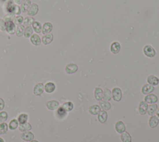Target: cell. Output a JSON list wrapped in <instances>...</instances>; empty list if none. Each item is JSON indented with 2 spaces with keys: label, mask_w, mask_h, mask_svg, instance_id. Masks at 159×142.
<instances>
[{
  "label": "cell",
  "mask_w": 159,
  "mask_h": 142,
  "mask_svg": "<svg viewBox=\"0 0 159 142\" xmlns=\"http://www.w3.org/2000/svg\"><path fill=\"white\" fill-rule=\"evenodd\" d=\"M144 101L147 103H156L158 101V97L156 95L154 94H150L148 95H146L144 98Z\"/></svg>",
  "instance_id": "cell-10"
},
{
  "label": "cell",
  "mask_w": 159,
  "mask_h": 142,
  "mask_svg": "<svg viewBox=\"0 0 159 142\" xmlns=\"http://www.w3.org/2000/svg\"><path fill=\"white\" fill-rule=\"evenodd\" d=\"M121 140L123 142H131L132 141V137L129 133L127 132H124L121 135Z\"/></svg>",
  "instance_id": "cell-27"
},
{
  "label": "cell",
  "mask_w": 159,
  "mask_h": 142,
  "mask_svg": "<svg viewBox=\"0 0 159 142\" xmlns=\"http://www.w3.org/2000/svg\"><path fill=\"white\" fill-rule=\"evenodd\" d=\"M8 130V124L5 122L0 123V135H5Z\"/></svg>",
  "instance_id": "cell-38"
},
{
  "label": "cell",
  "mask_w": 159,
  "mask_h": 142,
  "mask_svg": "<svg viewBox=\"0 0 159 142\" xmlns=\"http://www.w3.org/2000/svg\"><path fill=\"white\" fill-rule=\"evenodd\" d=\"M94 96L97 101H101L103 97V90L102 89L99 88V87H96L94 91Z\"/></svg>",
  "instance_id": "cell-22"
},
{
  "label": "cell",
  "mask_w": 159,
  "mask_h": 142,
  "mask_svg": "<svg viewBox=\"0 0 159 142\" xmlns=\"http://www.w3.org/2000/svg\"><path fill=\"white\" fill-rule=\"evenodd\" d=\"M156 116H157V117L159 119V108H157V111H156Z\"/></svg>",
  "instance_id": "cell-45"
},
{
  "label": "cell",
  "mask_w": 159,
  "mask_h": 142,
  "mask_svg": "<svg viewBox=\"0 0 159 142\" xmlns=\"http://www.w3.org/2000/svg\"><path fill=\"white\" fill-rule=\"evenodd\" d=\"M8 10L10 13L14 14V15H20L21 13L20 6L17 5H11L8 8Z\"/></svg>",
  "instance_id": "cell-11"
},
{
  "label": "cell",
  "mask_w": 159,
  "mask_h": 142,
  "mask_svg": "<svg viewBox=\"0 0 159 142\" xmlns=\"http://www.w3.org/2000/svg\"><path fill=\"white\" fill-rule=\"evenodd\" d=\"M0 31H6V22L1 18H0Z\"/></svg>",
  "instance_id": "cell-42"
},
{
  "label": "cell",
  "mask_w": 159,
  "mask_h": 142,
  "mask_svg": "<svg viewBox=\"0 0 159 142\" xmlns=\"http://www.w3.org/2000/svg\"><path fill=\"white\" fill-rule=\"evenodd\" d=\"M147 81L149 84L153 86H156L158 85L159 83V79L156 76H153V75H150L147 79Z\"/></svg>",
  "instance_id": "cell-21"
},
{
  "label": "cell",
  "mask_w": 159,
  "mask_h": 142,
  "mask_svg": "<svg viewBox=\"0 0 159 142\" xmlns=\"http://www.w3.org/2000/svg\"><path fill=\"white\" fill-rule=\"evenodd\" d=\"M157 108H158V105L156 103H153V104H151V105H149L147 111V114L150 116L154 115V114L156 113Z\"/></svg>",
  "instance_id": "cell-26"
},
{
  "label": "cell",
  "mask_w": 159,
  "mask_h": 142,
  "mask_svg": "<svg viewBox=\"0 0 159 142\" xmlns=\"http://www.w3.org/2000/svg\"><path fill=\"white\" fill-rule=\"evenodd\" d=\"M103 99L104 101H110L112 99L111 91L109 89H106L103 91Z\"/></svg>",
  "instance_id": "cell-31"
},
{
  "label": "cell",
  "mask_w": 159,
  "mask_h": 142,
  "mask_svg": "<svg viewBox=\"0 0 159 142\" xmlns=\"http://www.w3.org/2000/svg\"><path fill=\"white\" fill-rule=\"evenodd\" d=\"M57 115L58 116V117L64 118L66 116V115H67V112H66L64 108H62V107H58L57 110Z\"/></svg>",
  "instance_id": "cell-37"
},
{
  "label": "cell",
  "mask_w": 159,
  "mask_h": 142,
  "mask_svg": "<svg viewBox=\"0 0 159 142\" xmlns=\"http://www.w3.org/2000/svg\"><path fill=\"white\" fill-rule=\"evenodd\" d=\"M24 29L25 26L23 24H21L16 27V35L18 37H21L23 36L24 34Z\"/></svg>",
  "instance_id": "cell-35"
},
{
  "label": "cell",
  "mask_w": 159,
  "mask_h": 142,
  "mask_svg": "<svg viewBox=\"0 0 159 142\" xmlns=\"http://www.w3.org/2000/svg\"><path fill=\"white\" fill-rule=\"evenodd\" d=\"M31 1L30 0H25V1L21 5V12H27L28 11L29 7L31 5Z\"/></svg>",
  "instance_id": "cell-23"
},
{
  "label": "cell",
  "mask_w": 159,
  "mask_h": 142,
  "mask_svg": "<svg viewBox=\"0 0 159 142\" xmlns=\"http://www.w3.org/2000/svg\"><path fill=\"white\" fill-rule=\"evenodd\" d=\"M112 99L115 102H120L122 99V90L119 87H114L111 92Z\"/></svg>",
  "instance_id": "cell-1"
},
{
  "label": "cell",
  "mask_w": 159,
  "mask_h": 142,
  "mask_svg": "<svg viewBox=\"0 0 159 142\" xmlns=\"http://www.w3.org/2000/svg\"><path fill=\"white\" fill-rule=\"evenodd\" d=\"M99 105L103 110H109L111 107V103L108 101H100L99 102Z\"/></svg>",
  "instance_id": "cell-29"
},
{
  "label": "cell",
  "mask_w": 159,
  "mask_h": 142,
  "mask_svg": "<svg viewBox=\"0 0 159 142\" xmlns=\"http://www.w3.org/2000/svg\"><path fill=\"white\" fill-rule=\"evenodd\" d=\"M143 52L145 56L150 58L154 57L156 55V51H155L154 48L150 45H145L143 49Z\"/></svg>",
  "instance_id": "cell-2"
},
{
  "label": "cell",
  "mask_w": 159,
  "mask_h": 142,
  "mask_svg": "<svg viewBox=\"0 0 159 142\" xmlns=\"http://www.w3.org/2000/svg\"><path fill=\"white\" fill-rule=\"evenodd\" d=\"M33 32H34V30H33V28L31 26H26L24 29L23 36L26 38H29L33 34Z\"/></svg>",
  "instance_id": "cell-28"
},
{
  "label": "cell",
  "mask_w": 159,
  "mask_h": 142,
  "mask_svg": "<svg viewBox=\"0 0 159 142\" xmlns=\"http://www.w3.org/2000/svg\"><path fill=\"white\" fill-rule=\"evenodd\" d=\"M78 70V65L77 64H73V63H71V64L66 65L65 68V72L67 74H75V72H77Z\"/></svg>",
  "instance_id": "cell-4"
},
{
  "label": "cell",
  "mask_w": 159,
  "mask_h": 142,
  "mask_svg": "<svg viewBox=\"0 0 159 142\" xmlns=\"http://www.w3.org/2000/svg\"><path fill=\"white\" fill-rule=\"evenodd\" d=\"M60 103L58 101H55V100H52V101H48L46 103V107L50 110H55L59 107Z\"/></svg>",
  "instance_id": "cell-12"
},
{
  "label": "cell",
  "mask_w": 159,
  "mask_h": 142,
  "mask_svg": "<svg viewBox=\"0 0 159 142\" xmlns=\"http://www.w3.org/2000/svg\"><path fill=\"white\" fill-rule=\"evenodd\" d=\"M16 30V26L15 24L12 22H7L6 23V31L10 35H13L15 34Z\"/></svg>",
  "instance_id": "cell-6"
},
{
  "label": "cell",
  "mask_w": 159,
  "mask_h": 142,
  "mask_svg": "<svg viewBox=\"0 0 159 142\" xmlns=\"http://www.w3.org/2000/svg\"><path fill=\"white\" fill-rule=\"evenodd\" d=\"M148 103H146L145 101H141L139 105V112L142 115H144L147 114V108H148Z\"/></svg>",
  "instance_id": "cell-16"
},
{
  "label": "cell",
  "mask_w": 159,
  "mask_h": 142,
  "mask_svg": "<svg viewBox=\"0 0 159 142\" xmlns=\"http://www.w3.org/2000/svg\"><path fill=\"white\" fill-rule=\"evenodd\" d=\"M56 85L52 82H47L44 85V90L46 93L52 94L56 90Z\"/></svg>",
  "instance_id": "cell-9"
},
{
  "label": "cell",
  "mask_w": 159,
  "mask_h": 142,
  "mask_svg": "<svg viewBox=\"0 0 159 142\" xmlns=\"http://www.w3.org/2000/svg\"><path fill=\"white\" fill-rule=\"evenodd\" d=\"M62 107L66 112H70L73 109V103L72 102H66Z\"/></svg>",
  "instance_id": "cell-33"
},
{
  "label": "cell",
  "mask_w": 159,
  "mask_h": 142,
  "mask_svg": "<svg viewBox=\"0 0 159 142\" xmlns=\"http://www.w3.org/2000/svg\"><path fill=\"white\" fill-rule=\"evenodd\" d=\"M32 27L33 28V30H34V31H35V32L37 33V34H40L42 32V24L40 22L36 21H35L34 23L32 24Z\"/></svg>",
  "instance_id": "cell-30"
},
{
  "label": "cell",
  "mask_w": 159,
  "mask_h": 142,
  "mask_svg": "<svg viewBox=\"0 0 159 142\" xmlns=\"http://www.w3.org/2000/svg\"><path fill=\"white\" fill-rule=\"evenodd\" d=\"M115 130L119 133H123L125 131V126L123 121H118L115 124Z\"/></svg>",
  "instance_id": "cell-17"
},
{
  "label": "cell",
  "mask_w": 159,
  "mask_h": 142,
  "mask_svg": "<svg viewBox=\"0 0 159 142\" xmlns=\"http://www.w3.org/2000/svg\"><path fill=\"white\" fill-rule=\"evenodd\" d=\"M5 103L2 98H0V110H3L5 108Z\"/></svg>",
  "instance_id": "cell-43"
},
{
  "label": "cell",
  "mask_w": 159,
  "mask_h": 142,
  "mask_svg": "<svg viewBox=\"0 0 159 142\" xmlns=\"http://www.w3.org/2000/svg\"><path fill=\"white\" fill-rule=\"evenodd\" d=\"M24 21L23 16L21 15H17L15 16V18L13 20V23L15 24L16 26H19V25L22 24Z\"/></svg>",
  "instance_id": "cell-39"
},
{
  "label": "cell",
  "mask_w": 159,
  "mask_h": 142,
  "mask_svg": "<svg viewBox=\"0 0 159 142\" xmlns=\"http://www.w3.org/2000/svg\"><path fill=\"white\" fill-rule=\"evenodd\" d=\"M53 40V35L51 33L45 34L41 38V41L43 44L48 45L51 44Z\"/></svg>",
  "instance_id": "cell-13"
},
{
  "label": "cell",
  "mask_w": 159,
  "mask_h": 142,
  "mask_svg": "<svg viewBox=\"0 0 159 142\" xmlns=\"http://www.w3.org/2000/svg\"><path fill=\"white\" fill-rule=\"evenodd\" d=\"M100 111H101V107L98 105H93L89 108L90 114L93 115H98Z\"/></svg>",
  "instance_id": "cell-24"
},
{
  "label": "cell",
  "mask_w": 159,
  "mask_h": 142,
  "mask_svg": "<svg viewBox=\"0 0 159 142\" xmlns=\"http://www.w3.org/2000/svg\"><path fill=\"white\" fill-rule=\"evenodd\" d=\"M20 136L21 138V139H23L24 141H31V140H32L34 139V133H32L30 131L22 132L21 133Z\"/></svg>",
  "instance_id": "cell-7"
},
{
  "label": "cell",
  "mask_w": 159,
  "mask_h": 142,
  "mask_svg": "<svg viewBox=\"0 0 159 142\" xmlns=\"http://www.w3.org/2000/svg\"><path fill=\"white\" fill-rule=\"evenodd\" d=\"M18 127H19L18 120L14 119L10 121V122L9 123V127H9V128L11 130H14L16 128H18Z\"/></svg>",
  "instance_id": "cell-34"
},
{
  "label": "cell",
  "mask_w": 159,
  "mask_h": 142,
  "mask_svg": "<svg viewBox=\"0 0 159 142\" xmlns=\"http://www.w3.org/2000/svg\"><path fill=\"white\" fill-rule=\"evenodd\" d=\"M154 90V87L150 84H145L142 87V93L144 95H148L153 92Z\"/></svg>",
  "instance_id": "cell-18"
},
{
  "label": "cell",
  "mask_w": 159,
  "mask_h": 142,
  "mask_svg": "<svg viewBox=\"0 0 159 142\" xmlns=\"http://www.w3.org/2000/svg\"><path fill=\"white\" fill-rule=\"evenodd\" d=\"M18 128L19 130L21 132L30 131L32 129V125L29 123L26 122L23 124H20V125L18 127Z\"/></svg>",
  "instance_id": "cell-25"
},
{
  "label": "cell",
  "mask_w": 159,
  "mask_h": 142,
  "mask_svg": "<svg viewBox=\"0 0 159 142\" xmlns=\"http://www.w3.org/2000/svg\"><path fill=\"white\" fill-rule=\"evenodd\" d=\"M29 142H39L37 140H31V141H29Z\"/></svg>",
  "instance_id": "cell-47"
},
{
  "label": "cell",
  "mask_w": 159,
  "mask_h": 142,
  "mask_svg": "<svg viewBox=\"0 0 159 142\" xmlns=\"http://www.w3.org/2000/svg\"><path fill=\"white\" fill-rule=\"evenodd\" d=\"M39 12V6L36 3H32L31 5L29 7L28 11H27V15L29 16H34L37 14Z\"/></svg>",
  "instance_id": "cell-3"
},
{
  "label": "cell",
  "mask_w": 159,
  "mask_h": 142,
  "mask_svg": "<svg viewBox=\"0 0 159 142\" xmlns=\"http://www.w3.org/2000/svg\"><path fill=\"white\" fill-rule=\"evenodd\" d=\"M0 142H5V141H4V140L2 139V138L0 137Z\"/></svg>",
  "instance_id": "cell-46"
},
{
  "label": "cell",
  "mask_w": 159,
  "mask_h": 142,
  "mask_svg": "<svg viewBox=\"0 0 159 142\" xmlns=\"http://www.w3.org/2000/svg\"><path fill=\"white\" fill-rule=\"evenodd\" d=\"M53 29V25L50 22H46L45 23L42 27V33L44 35L47 34H49V33H51Z\"/></svg>",
  "instance_id": "cell-8"
},
{
  "label": "cell",
  "mask_w": 159,
  "mask_h": 142,
  "mask_svg": "<svg viewBox=\"0 0 159 142\" xmlns=\"http://www.w3.org/2000/svg\"><path fill=\"white\" fill-rule=\"evenodd\" d=\"M44 91V85L42 83H38L34 87L33 93L35 95L40 96Z\"/></svg>",
  "instance_id": "cell-5"
},
{
  "label": "cell",
  "mask_w": 159,
  "mask_h": 142,
  "mask_svg": "<svg viewBox=\"0 0 159 142\" xmlns=\"http://www.w3.org/2000/svg\"><path fill=\"white\" fill-rule=\"evenodd\" d=\"M28 117H29V116L27 114H21V115H19L18 116V122L20 124H23V123H26V122H27Z\"/></svg>",
  "instance_id": "cell-36"
},
{
  "label": "cell",
  "mask_w": 159,
  "mask_h": 142,
  "mask_svg": "<svg viewBox=\"0 0 159 142\" xmlns=\"http://www.w3.org/2000/svg\"><path fill=\"white\" fill-rule=\"evenodd\" d=\"M30 41L32 43V44L35 45V46H39L42 43L41 38L40 37V36L37 34H32L30 37Z\"/></svg>",
  "instance_id": "cell-14"
},
{
  "label": "cell",
  "mask_w": 159,
  "mask_h": 142,
  "mask_svg": "<svg viewBox=\"0 0 159 142\" xmlns=\"http://www.w3.org/2000/svg\"><path fill=\"white\" fill-rule=\"evenodd\" d=\"M110 50H111V52L114 54L119 53L121 50V44H119V43H118V42L117 41L113 42V43H112L111 45Z\"/></svg>",
  "instance_id": "cell-20"
},
{
  "label": "cell",
  "mask_w": 159,
  "mask_h": 142,
  "mask_svg": "<svg viewBox=\"0 0 159 142\" xmlns=\"http://www.w3.org/2000/svg\"><path fill=\"white\" fill-rule=\"evenodd\" d=\"M159 123V119L156 115L151 116L149 120V125L150 127L154 128L157 127V125Z\"/></svg>",
  "instance_id": "cell-19"
},
{
  "label": "cell",
  "mask_w": 159,
  "mask_h": 142,
  "mask_svg": "<svg viewBox=\"0 0 159 142\" xmlns=\"http://www.w3.org/2000/svg\"><path fill=\"white\" fill-rule=\"evenodd\" d=\"M14 18H15V15L14 14H12L10 12V13H8V14H5V16H4L3 19L6 23L10 22V21L13 22V20H14Z\"/></svg>",
  "instance_id": "cell-40"
},
{
  "label": "cell",
  "mask_w": 159,
  "mask_h": 142,
  "mask_svg": "<svg viewBox=\"0 0 159 142\" xmlns=\"http://www.w3.org/2000/svg\"><path fill=\"white\" fill-rule=\"evenodd\" d=\"M35 21V19L33 17H31V16H27V17H26L24 18L23 21V25L24 26H31L34 22Z\"/></svg>",
  "instance_id": "cell-32"
},
{
  "label": "cell",
  "mask_w": 159,
  "mask_h": 142,
  "mask_svg": "<svg viewBox=\"0 0 159 142\" xmlns=\"http://www.w3.org/2000/svg\"><path fill=\"white\" fill-rule=\"evenodd\" d=\"M24 1H25V0H14V3H15L17 5H21V4H22Z\"/></svg>",
  "instance_id": "cell-44"
},
{
  "label": "cell",
  "mask_w": 159,
  "mask_h": 142,
  "mask_svg": "<svg viewBox=\"0 0 159 142\" xmlns=\"http://www.w3.org/2000/svg\"><path fill=\"white\" fill-rule=\"evenodd\" d=\"M8 117V115L7 112L5 111H3L0 112V123L5 122L7 120Z\"/></svg>",
  "instance_id": "cell-41"
},
{
  "label": "cell",
  "mask_w": 159,
  "mask_h": 142,
  "mask_svg": "<svg viewBox=\"0 0 159 142\" xmlns=\"http://www.w3.org/2000/svg\"><path fill=\"white\" fill-rule=\"evenodd\" d=\"M108 113L106 110H101L98 114V120L101 123H104L108 120Z\"/></svg>",
  "instance_id": "cell-15"
}]
</instances>
